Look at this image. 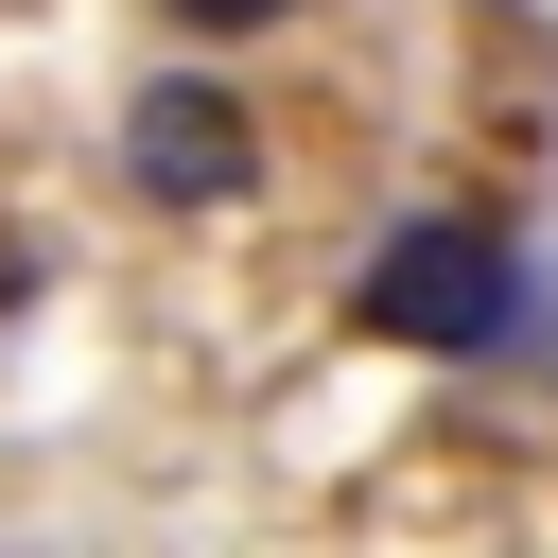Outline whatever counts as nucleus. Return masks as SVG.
Masks as SVG:
<instances>
[{"mask_svg": "<svg viewBox=\"0 0 558 558\" xmlns=\"http://www.w3.org/2000/svg\"><path fill=\"white\" fill-rule=\"evenodd\" d=\"M384 349H506V314H523V244L488 227V209H401L384 244H366V296H349Z\"/></svg>", "mask_w": 558, "mask_h": 558, "instance_id": "obj_1", "label": "nucleus"}, {"mask_svg": "<svg viewBox=\"0 0 558 558\" xmlns=\"http://www.w3.org/2000/svg\"><path fill=\"white\" fill-rule=\"evenodd\" d=\"M122 174H140V209H262L279 192V122H262V87L227 52H192V70H157L122 105Z\"/></svg>", "mask_w": 558, "mask_h": 558, "instance_id": "obj_2", "label": "nucleus"}, {"mask_svg": "<svg viewBox=\"0 0 558 558\" xmlns=\"http://www.w3.org/2000/svg\"><path fill=\"white\" fill-rule=\"evenodd\" d=\"M314 0H157V35L174 52H262V35H296Z\"/></svg>", "mask_w": 558, "mask_h": 558, "instance_id": "obj_3", "label": "nucleus"}]
</instances>
